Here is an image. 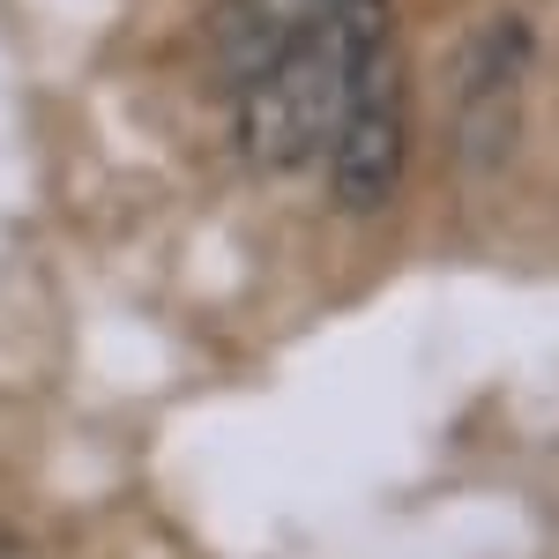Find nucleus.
<instances>
[{
	"instance_id": "nucleus-1",
	"label": "nucleus",
	"mask_w": 559,
	"mask_h": 559,
	"mask_svg": "<svg viewBox=\"0 0 559 559\" xmlns=\"http://www.w3.org/2000/svg\"><path fill=\"white\" fill-rule=\"evenodd\" d=\"M373 8L381 0H344L313 38H299L284 60H269L254 83L239 90V105H231V150L254 173H299V165L329 157Z\"/></svg>"
},
{
	"instance_id": "nucleus-2",
	"label": "nucleus",
	"mask_w": 559,
	"mask_h": 559,
	"mask_svg": "<svg viewBox=\"0 0 559 559\" xmlns=\"http://www.w3.org/2000/svg\"><path fill=\"white\" fill-rule=\"evenodd\" d=\"M329 194L344 216H381L403 194L411 173V68H403V38H395V0L373 8L366 45H358V75H350L344 120L329 142Z\"/></svg>"
},
{
	"instance_id": "nucleus-3",
	"label": "nucleus",
	"mask_w": 559,
	"mask_h": 559,
	"mask_svg": "<svg viewBox=\"0 0 559 559\" xmlns=\"http://www.w3.org/2000/svg\"><path fill=\"white\" fill-rule=\"evenodd\" d=\"M537 38L522 15L477 23L455 68H448V157L463 179H500L522 142V97H530Z\"/></svg>"
},
{
	"instance_id": "nucleus-4",
	"label": "nucleus",
	"mask_w": 559,
	"mask_h": 559,
	"mask_svg": "<svg viewBox=\"0 0 559 559\" xmlns=\"http://www.w3.org/2000/svg\"><path fill=\"white\" fill-rule=\"evenodd\" d=\"M336 8L344 0H224L216 8V68H224V83L247 90L269 60H284L299 38H313Z\"/></svg>"
}]
</instances>
